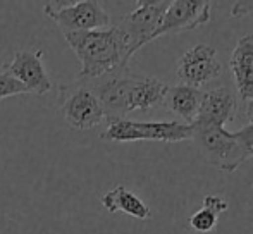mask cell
<instances>
[{
	"label": "cell",
	"mask_w": 253,
	"mask_h": 234,
	"mask_svg": "<svg viewBox=\"0 0 253 234\" xmlns=\"http://www.w3.org/2000/svg\"><path fill=\"white\" fill-rule=\"evenodd\" d=\"M97 95L107 124L126 119L134 111H152L162 105L167 86L157 78L136 76L129 67L117 69L97 79H81Z\"/></svg>",
	"instance_id": "obj_1"
},
{
	"label": "cell",
	"mask_w": 253,
	"mask_h": 234,
	"mask_svg": "<svg viewBox=\"0 0 253 234\" xmlns=\"http://www.w3.org/2000/svg\"><path fill=\"white\" fill-rule=\"evenodd\" d=\"M62 35L81 64L78 79H97L112 71L124 69L133 57L129 40L117 24L103 30Z\"/></svg>",
	"instance_id": "obj_2"
},
{
	"label": "cell",
	"mask_w": 253,
	"mask_h": 234,
	"mask_svg": "<svg viewBox=\"0 0 253 234\" xmlns=\"http://www.w3.org/2000/svg\"><path fill=\"white\" fill-rule=\"evenodd\" d=\"M191 140L207 164L224 172H234L247 162L234 133L219 126H191Z\"/></svg>",
	"instance_id": "obj_3"
},
{
	"label": "cell",
	"mask_w": 253,
	"mask_h": 234,
	"mask_svg": "<svg viewBox=\"0 0 253 234\" xmlns=\"http://www.w3.org/2000/svg\"><path fill=\"white\" fill-rule=\"evenodd\" d=\"M102 141L114 143H129V141H164V143H179L191 140V126L179 120H164V122H138V120L119 119L107 124L100 134Z\"/></svg>",
	"instance_id": "obj_4"
},
{
	"label": "cell",
	"mask_w": 253,
	"mask_h": 234,
	"mask_svg": "<svg viewBox=\"0 0 253 234\" xmlns=\"http://www.w3.org/2000/svg\"><path fill=\"white\" fill-rule=\"evenodd\" d=\"M43 12L57 23L62 33L103 30L110 26V16L97 0L80 2H47Z\"/></svg>",
	"instance_id": "obj_5"
},
{
	"label": "cell",
	"mask_w": 253,
	"mask_h": 234,
	"mask_svg": "<svg viewBox=\"0 0 253 234\" xmlns=\"http://www.w3.org/2000/svg\"><path fill=\"white\" fill-rule=\"evenodd\" d=\"M60 111L67 126L76 131H88L97 127L105 119L97 95L86 83L76 79L73 84H60Z\"/></svg>",
	"instance_id": "obj_6"
},
{
	"label": "cell",
	"mask_w": 253,
	"mask_h": 234,
	"mask_svg": "<svg viewBox=\"0 0 253 234\" xmlns=\"http://www.w3.org/2000/svg\"><path fill=\"white\" fill-rule=\"evenodd\" d=\"M176 74L181 79V84L200 90V86L212 83L222 74V66L217 59V50L207 43L195 45L177 59Z\"/></svg>",
	"instance_id": "obj_7"
},
{
	"label": "cell",
	"mask_w": 253,
	"mask_h": 234,
	"mask_svg": "<svg viewBox=\"0 0 253 234\" xmlns=\"http://www.w3.org/2000/svg\"><path fill=\"white\" fill-rule=\"evenodd\" d=\"M169 2H138V7L131 14L124 16L117 26L126 33L131 45V55H134L141 47L153 41V33L160 26L164 12Z\"/></svg>",
	"instance_id": "obj_8"
},
{
	"label": "cell",
	"mask_w": 253,
	"mask_h": 234,
	"mask_svg": "<svg viewBox=\"0 0 253 234\" xmlns=\"http://www.w3.org/2000/svg\"><path fill=\"white\" fill-rule=\"evenodd\" d=\"M212 2L209 0H174L164 12L160 26L153 33V40L169 33L191 31L210 21Z\"/></svg>",
	"instance_id": "obj_9"
},
{
	"label": "cell",
	"mask_w": 253,
	"mask_h": 234,
	"mask_svg": "<svg viewBox=\"0 0 253 234\" xmlns=\"http://www.w3.org/2000/svg\"><path fill=\"white\" fill-rule=\"evenodd\" d=\"M43 50H21L16 52L10 62L3 64L2 69L7 71L10 76H14L24 88L28 93L35 95H45L53 88L50 76L47 74L43 64Z\"/></svg>",
	"instance_id": "obj_10"
},
{
	"label": "cell",
	"mask_w": 253,
	"mask_h": 234,
	"mask_svg": "<svg viewBox=\"0 0 253 234\" xmlns=\"http://www.w3.org/2000/svg\"><path fill=\"white\" fill-rule=\"evenodd\" d=\"M236 97L229 88H215L203 91L200 111L191 126H219L224 127L236 114Z\"/></svg>",
	"instance_id": "obj_11"
},
{
	"label": "cell",
	"mask_w": 253,
	"mask_h": 234,
	"mask_svg": "<svg viewBox=\"0 0 253 234\" xmlns=\"http://www.w3.org/2000/svg\"><path fill=\"white\" fill-rule=\"evenodd\" d=\"M229 67L241 100L253 98V33L243 35L238 40L229 59Z\"/></svg>",
	"instance_id": "obj_12"
},
{
	"label": "cell",
	"mask_w": 253,
	"mask_h": 234,
	"mask_svg": "<svg viewBox=\"0 0 253 234\" xmlns=\"http://www.w3.org/2000/svg\"><path fill=\"white\" fill-rule=\"evenodd\" d=\"M203 91L186 84H176V86H167V91L164 95L162 105L170 111L172 114L184 120V124H193L200 111Z\"/></svg>",
	"instance_id": "obj_13"
},
{
	"label": "cell",
	"mask_w": 253,
	"mask_h": 234,
	"mask_svg": "<svg viewBox=\"0 0 253 234\" xmlns=\"http://www.w3.org/2000/svg\"><path fill=\"white\" fill-rule=\"evenodd\" d=\"M100 203L110 214L123 212V214L131 215L134 219H140V221H148L152 217V212L148 208V205L140 196H136L133 191H129L126 186H123V184L107 191L100 198Z\"/></svg>",
	"instance_id": "obj_14"
},
{
	"label": "cell",
	"mask_w": 253,
	"mask_h": 234,
	"mask_svg": "<svg viewBox=\"0 0 253 234\" xmlns=\"http://www.w3.org/2000/svg\"><path fill=\"white\" fill-rule=\"evenodd\" d=\"M217 221H219V215L202 207L190 217V228L197 233H210L217 226Z\"/></svg>",
	"instance_id": "obj_15"
},
{
	"label": "cell",
	"mask_w": 253,
	"mask_h": 234,
	"mask_svg": "<svg viewBox=\"0 0 253 234\" xmlns=\"http://www.w3.org/2000/svg\"><path fill=\"white\" fill-rule=\"evenodd\" d=\"M28 93V90L16 79L14 76H10L7 71L0 69V100L9 97H16V95Z\"/></svg>",
	"instance_id": "obj_16"
},
{
	"label": "cell",
	"mask_w": 253,
	"mask_h": 234,
	"mask_svg": "<svg viewBox=\"0 0 253 234\" xmlns=\"http://www.w3.org/2000/svg\"><path fill=\"white\" fill-rule=\"evenodd\" d=\"M234 136H236L238 141H240L247 160H248V158H253V126H252V124L243 126L240 131H236V133H234Z\"/></svg>",
	"instance_id": "obj_17"
},
{
	"label": "cell",
	"mask_w": 253,
	"mask_h": 234,
	"mask_svg": "<svg viewBox=\"0 0 253 234\" xmlns=\"http://www.w3.org/2000/svg\"><path fill=\"white\" fill-rule=\"evenodd\" d=\"M203 208L213 212L215 215H220L227 210V201L222 196H215V195H207L203 198Z\"/></svg>",
	"instance_id": "obj_18"
},
{
	"label": "cell",
	"mask_w": 253,
	"mask_h": 234,
	"mask_svg": "<svg viewBox=\"0 0 253 234\" xmlns=\"http://www.w3.org/2000/svg\"><path fill=\"white\" fill-rule=\"evenodd\" d=\"M250 12H253V2H234L231 14L234 17H245Z\"/></svg>",
	"instance_id": "obj_19"
},
{
	"label": "cell",
	"mask_w": 253,
	"mask_h": 234,
	"mask_svg": "<svg viewBox=\"0 0 253 234\" xmlns=\"http://www.w3.org/2000/svg\"><path fill=\"white\" fill-rule=\"evenodd\" d=\"M247 119L250 120V124L253 126V98L247 104Z\"/></svg>",
	"instance_id": "obj_20"
}]
</instances>
